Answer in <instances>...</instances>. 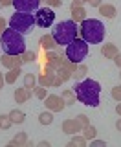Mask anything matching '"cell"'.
Returning <instances> with one entry per match:
<instances>
[{"label": "cell", "instance_id": "38", "mask_svg": "<svg viewBox=\"0 0 121 147\" xmlns=\"http://www.w3.org/2000/svg\"><path fill=\"white\" fill-rule=\"evenodd\" d=\"M112 61H114V63H116V64H118V66L121 68V53H118V55H116V57L112 59Z\"/></svg>", "mask_w": 121, "mask_h": 147}, {"label": "cell", "instance_id": "41", "mask_svg": "<svg viewBox=\"0 0 121 147\" xmlns=\"http://www.w3.org/2000/svg\"><path fill=\"white\" fill-rule=\"evenodd\" d=\"M116 112H118V114H119V116H121V101H119V103H118V105H116Z\"/></svg>", "mask_w": 121, "mask_h": 147}, {"label": "cell", "instance_id": "8", "mask_svg": "<svg viewBox=\"0 0 121 147\" xmlns=\"http://www.w3.org/2000/svg\"><path fill=\"white\" fill-rule=\"evenodd\" d=\"M44 101H46V109L52 110V112H63L64 107H66L64 99L61 98V96H57V94H48Z\"/></svg>", "mask_w": 121, "mask_h": 147}, {"label": "cell", "instance_id": "37", "mask_svg": "<svg viewBox=\"0 0 121 147\" xmlns=\"http://www.w3.org/2000/svg\"><path fill=\"white\" fill-rule=\"evenodd\" d=\"M4 30H6V18L0 17V35L4 33Z\"/></svg>", "mask_w": 121, "mask_h": 147}, {"label": "cell", "instance_id": "33", "mask_svg": "<svg viewBox=\"0 0 121 147\" xmlns=\"http://www.w3.org/2000/svg\"><path fill=\"white\" fill-rule=\"evenodd\" d=\"M110 96H112V99H116V101H121V85L114 86V88H112V92H110Z\"/></svg>", "mask_w": 121, "mask_h": 147}, {"label": "cell", "instance_id": "39", "mask_svg": "<svg viewBox=\"0 0 121 147\" xmlns=\"http://www.w3.org/2000/svg\"><path fill=\"white\" fill-rule=\"evenodd\" d=\"M4 85H6V77H4V74L0 72V90L4 88Z\"/></svg>", "mask_w": 121, "mask_h": 147}, {"label": "cell", "instance_id": "46", "mask_svg": "<svg viewBox=\"0 0 121 147\" xmlns=\"http://www.w3.org/2000/svg\"><path fill=\"white\" fill-rule=\"evenodd\" d=\"M119 79H121V74H119Z\"/></svg>", "mask_w": 121, "mask_h": 147}, {"label": "cell", "instance_id": "25", "mask_svg": "<svg viewBox=\"0 0 121 147\" xmlns=\"http://www.w3.org/2000/svg\"><path fill=\"white\" fill-rule=\"evenodd\" d=\"M39 123H40V125H52V123H53V112H52V110L40 114V116H39Z\"/></svg>", "mask_w": 121, "mask_h": 147}, {"label": "cell", "instance_id": "24", "mask_svg": "<svg viewBox=\"0 0 121 147\" xmlns=\"http://www.w3.org/2000/svg\"><path fill=\"white\" fill-rule=\"evenodd\" d=\"M86 145V138L85 136H79V134H73V138H72V142L68 144V147H85Z\"/></svg>", "mask_w": 121, "mask_h": 147}, {"label": "cell", "instance_id": "9", "mask_svg": "<svg viewBox=\"0 0 121 147\" xmlns=\"http://www.w3.org/2000/svg\"><path fill=\"white\" fill-rule=\"evenodd\" d=\"M13 6H15L17 11L31 13V11H37V9H39L40 0H13Z\"/></svg>", "mask_w": 121, "mask_h": 147}, {"label": "cell", "instance_id": "13", "mask_svg": "<svg viewBox=\"0 0 121 147\" xmlns=\"http://www.w3.org/2000/svg\"><path fill=\"white\" fill-rule=\"evenodd\" d=\"M31 94H33L31 88H26V86L17 88L15 90V101H17V103H28V101L31 99Z\"/></svg>", "mask_w": 121, "mask_h": 147}, {"label": "cell", "instance_id": "27", "mask_svg": "<svg viewBox=\"0 0 121 147\" xmlns=\"http://www.w3.org/2000/svg\"><path fill=\"white\" fill-rule=\"evenodd\" d=\"M33 96H35V98L37 99H46V96H48V88H46V86H35V88H33Z\"/></svg>", "mask_w": 121, "mask_h": 147}, {"label": "cell", "instance_id": "28", "mask_svg": "<svg viewBox=\"0 0 121 147\" xmlns=\"http://www.w3.org/2000/svg\"><path fill=\"white\" fill-rule=\"evenodd\" d=\"M0 125H2V131L11 129L13 121H11V118H9V114H2V116H0Z\"/></svg>", "mask_w": 121, "mask_h": 147}, {"label": "cell", "instance_id": "43", "mask_svg": "<svg viewBox=\"0 0 121 147\" xmlns=\"http://www.w3.org/2000/svg\"><path fill=\"white\" fill-rule=\"evenodd\" d=\"M39 145H40V147H50V142H40Z\"/></svg>", "mask_w": 121, "mask_h": 147}, {"label": "cell", "instance_id": "15", "mask_svg": "<svg viewBox=\"0 0 121 147\" xmlns=\"http://www.w3.org/2000/svg\"><path fill=\"white\" fill-rule=\"evenodd\" d=\"M97 9H99V13L105 18H110V20L116 18V15H118V9H116V6H112V4H101Z\"/></svg>", "mask_w": 121, "mask_h": 147}, {"label": "cell", "instance_id": "31", "mask_svg": "<svg viewBox=\"0 0 121 147\" xmlns=\"http://www.w3.org/2000/svg\"><path fill=\"white\" fill-rule=\"evenodd\" d=\"M20 57H22V61H24V64H26V63H35L37 55H35V52H28V50H26Z\"/></svg>", "mask_w": 121, "mask_h": 147}, {"label": "cell", "instance_id": "36", "mask_svg": "<svg viewBox=\"0 0 121 147\" xmlns=\"http://www.w3.org/2000/svg\"><path fill=\"white\" fill-rule=\"evenodd\" d=\"M63 79H61V77L57 76V74H55V76H53V81H52V86H55V88H57V86H61V85H63Z\"/></svg>", "mask_w": 121, "mask_h": 147}, {"label": "cell", "instance_id": "30", "mask_svg": "<svg viewBox=\"0 0 121 147\" xmlns=\"http://www.w3.org/2000/svg\"><path fill=\"white\" fill-rule=\"evenodd\" d=\"M55 74H57V76H59L63 81H68V79H72V72H70L68 68H64V66H61V68H59V70L55 72Z\"/></svg>", "mask_w": 121, "mask_h": 147}, {"label": "cell", "instance_id": "23", "mask_svg": "<svg viewBox=\"0 0 121 147\" xmlns=\"http://www.w3.org/2000/svg\"><path fill=\"white\" fill-rule=\"evenodd\" d=\"M81 132H83V136L86 138V142H88V140H94V138L97 136V129H95L94 125H86Z\"/></svg>", "mask_w": 121, "mask_h": 147}, {"label": "cell", "instance_id": "26", "mask_svg": "<svg viewBox=\"0 0 121 147\" xmlns=\"http://www.w3.org/2000/svg\"><path fill=\"white\" fill-rule=\"evenodd\" d=\"M35 85H37V76H35V74H26V76H24V86H26V88H31V90H33L35 88Z\"/></svg>", "mask_w": 121, "mask_h": 147}, {"label": "cell", "instance_id": "20", "mask_svg": "<svg viewBox=\"0 0 121 147\" xmlns=\"http://www.w3.org/2000/svg\"><path fill=\"white\" fill-rule=\"evenodd\" d=\"M20 66H17V68H11V70H7V74H4V77H6V85H13L17 79H18V76H20Z\"/></svg>", "mask_w": 121, "mask_h": 147}, {"label": "cell", "instance_id": "2", "mask_svg": "<svg viewBox=\"0 0 121 147\" xmlns=\"http://www.w3.org/2000/svg\"><path fill=\"white\" fill-rule=\"evenodd\" d=\"M79 33H81L83 40H86L88 44H101L105 40L106 30L105 24L97 18H85L79 26Z\"/></svg>", "mask_w": 121, "mask_h": 147}, {"label": "cell", "instance_id": "5", "mask_svg": "<svg viewBox=\"0 0 121 147\" xmlns=\"http://www.w3.org/2000/svg\"><path fill=\"white\" fill-rule=\"evenodd\" d=\"M35 26V15L31 13H22V11H17L15 15H11L9 18V28H13L18 33H30Z\"/></svg>", "mask_w": 121, "mask_h": 147}, {"label": "cell", "instance_id": "6", "mask_svg": "<svg viewBox=\"0 0 121 147\" xmlns=\"http://www.w3.org/2000/svg\"><path fill=\"white\" fill-rule=\"evenodd\" d=\"M86 55H88V42L86 40H83V39H77L75 40H72L70 44H66V57L70 59L72 63H83V59H86Z\"/></svg>", "mask_w": 121, "mask_h": 147}, {"label": "cell", "instance_id": "35", "mask_svg": "<svg viewBox=\"0 0 121 147\" xmlns=\"http://www.w3.org/2000/svg\"><path fill=\"white\" fill-rule=\"evenodd\" d=\"M46 6H50V7H61V6H63V0H46Z\"/></svg>", "mask_w": 121, "mask_h": 147}, {"label": "cell", "instance_id": "10", "mask_svg": "<svg viewBox=\"0 0 121 147\" xmlns=\"http://www.w3.org/2000/svg\"><path fill=\"white\" fill-rule=\"evenodd\" d=\"M0 61H2V66L7 68V70L17 68V66H22V64H24V61H22L20 55H7V53H4Z\"/></svg>", "mask_w": 121, "mask_h": 147}, {"label": "cell", "instance_id": "22", "mask_svg": "<svg viewBox=\"0 0 121 147\" xmlns=\"http://www.w3.org/2000/svg\"><path fill=\"white\" fill-rule=\"evenodd\" d=\"M61 98L64 99V103H66V107H68V105H75V101H77V98H75V92H73V90H70V88L63 90V94H61Z\"/></svg>", "mask_w": 121, "mask_h": 147}, {"label": "cell", "instance_id": "1", "mask_svg": "<svg viewBox=\"0 0 121 147\" xmlns=\"http://www.w3.org/2000/svg\"><path fill=\"white\" fill-rule=\"evenodd\" d=\"M75 98L79 103L86 105V107H97L101 98V85L95 79H83L81 83H77L73 86Z\"/></svg>", "mask_w": 121, "mask_h": 147}, {"label": "cell", "instance_id": "18", "mask_svg": "<svg viewBox=\"0 0 121 147\" xmlns=\"http://www.w3.org/2000/svg\"><path fill=\"white\" fill-rule=\"evenodd\" d=\"M28 144V132H17V136L9 142V147H26Z\"/></svg>", "mask_w": 121, "mask_h": 147}, {"label": "cell", "instance_id": "40", "mask_svg": "<svg viewBox=\"0 0 121 147\" xmlns=\"http://www.w3.org/2000/svg\"><path fill=\"white\" fill-rule=\"evenodd\" d=\"M2 2V6L4 7H7V6H13V0H0Z\"/></svg>", "mask_w": 121, "mask_h": 147}, {"label": "cell", "instance_id": "14", "mask_svg": "<svg viewBox=\"0 0 121 147\" xmlns=\"http://www.w3.org/2000/svg\"><path fill=\"white\" fill-rule=\"evenodd\" d=\"M70 13H72L73 22H83L86 18V9L83 6H70Z\"/></svg>", "mask_w": 121, "mask_h": 147}, {"label": "cell", "instance_id": "4", "mask_svg": "<svg viewBox=\"0 0 121 147\" xmlns=\"http://www.w3.org/2000/svg\"><path fill=\"white\" fill-rule=\"evenodd\" d=\"M52 35H53V39H55L57 44H70L72 40L77 39L79 26H77V22L72 20V18H70V20H63L53 28Z\"/></svg>", "mask_w": 121, "mask_h": 147}, {"label": "cell", "instance_id": "42", "mask_svg": "<svg viewBox=\"0 0 121 147\" xmlns=\"http://www.w3.org/2000/svg\"><path fill=\"white\" fill-rule=\"evenodd\" d=\"M116 129H118V131L121 132V118L118 119V121H116Z\"/></svg>", "mask_w": 121, "mask_h": 147}, {"label": "cell", "instance_id": "17", "mask_svg": "<svg viewBox=\"0 0 121 147\" xmlns=\"http://www.w3.org/2000/svg\"><path fill=\"white\" fill-rule=\"evenodd\" d=\"M53 76H55V72L50 70V68H46V74H40V76L37 77V81H39L40 86H46V88H50V86H52V81H53Z\"/></svg>", "mask_w": 121, "mask_h": 147}, {"label": "cell", "instance_id": "16", "mask_svg": "<svg viewBox=\"0 0 121 147\" xmlns=\"http://www.w3.org/2000/svg\"><path fill=\"white\" fill-rule=\"evenodd\" d=\"M118 53H119L118 46L112 44V42H108V44H103V46H101V55H103L105 59H114Z\"/></svg>", "mask_w": 121, "mask_h": 147}, {"label": "cell", "instance_id": "44", "mask_svg": "<svg viewBox=\"0 0 121 147\" xmlns=\"http://www.w3.org/2000/svg\"><path fill=\"white\" fill-rule=\"evenodd\" d=\"M2 7H4V6H2V2H0V9H2Z\"/></svg>", "mask_w": 121, "mask_h": 147}, {"label": "cell", "instance_id": "11", "mask_svg": "<svg viewBox=\"0 0 121 147\" xmlns=\"http://www.w3.org/2000/svg\"><path fill=\"white\" fill-rule=\"evenodd\" d=\"M61 127H63V132H64V134H70V136H73V134H77V132L83 131V127L79 125V121H77V119H72V118L64 119Z\"/></svg>", "mask_w": 121, "mask_h": 147}, {"label": "cell", "instance_id": "21", "mask_svg": "<svg viewBox=\"0 0 121 147\" xmlns=\"http://www.w3.org/2000/svg\"><path fill=\"white\" fill-rule=\"evenodd\" d=\"M9 118H11V121L17 123V125H22V123L26 121V114L22 112V110H18V109H13L11 112H9Z\"/></svg>", "mask_w": 121, "mask_h": 147}, {"label": "cell", "instance_id": "7", "mask_svg": "<svg viewBox=\"0 0 121 147\" xmlns=\"http://www.w3.org/2000/svg\"><path fill=\"white\" fill-rule=\"evenodd\" d=\"M55 22V13L50 7H39L35 13V24L40 28H50Z\"/></svg>", "mask_w": 121, "mask_h": 147}, {"label": "cell", "instance_id": "12", "mask_svg": "<svg viewBox=\"0 0 121 147\" xmlns=\"http://www.w3.org/2000/svg\"><path fill=\"white\" fill-rule=\"evenodd\" d=\"M39 44H40V48H42V50H46V52H50V50H55V48H57V42H55V39H53L52 33L42 35V37L39 39Z\"/></svg>", "mask_w": 121, "mask_h": 147}, {"label": "cell", "instance_id": "32", "mask_svg": "<svg viewBox=\"0 0 121 147\" xmlns=\"http://www.w3.org/2000/svg\"><path fill=\"white\" fill-rule=\"evenodd\" d=\"M75 119H77V121H79V125H81L83 129H85L86 125H90V118H88L86 114H79V116H77Z\"/></svg>", "mask_w": 121, "mask_h": 147}, {"label": "cell", "instance_id": "19", "mask_svg": "<svg viewBox=\"0 0 121 147\" xmlns=\"http://www.w3.org/2000/svg\"><path fill=\"white\" fill-rule=\"evenodd\" d=\"M86 74H88V66L86 64H83V63H79L77 64V68H75V72L72 74V79H75V81H83L86 77Z\"/></svg>", "mask_w": 121, "mask_h": 147}, {"label": "cell", "instance_id": "3", "mask_svg": "<svg viewBox=\"0 0 121 147\" xmlns=\"http://www.w3.org/2000/svg\"><path fill=\"white\" fill-rule=\"evenodd\" d=\"M0 40H2L4 53H7V55H22L26 52L24 37H22V33L15 31L13 28H6L4 33L0 35Z\"/></svg>", "mask_w": 121, "mask_h": 147}, {"label": "cell", "instance_id": "29", "mask_svg": "<svg viewBox=\"0 0 121 147\" xmlns=\"http://www.w3.org/2000/svg\"><path fill=\"white\" fill-rule=\"evenodd\" d=\"M83 4H90L92 7H99L101 6V0H73L72 6H83Z\"/></svg>", "mask_w": 121, "mask_h": 147}, {"label": "cell", "instance_id": "34", "mask_svg": "<svg viewBox=\"0 0 121 147\" xmlns=\"http://www.w3.org/2000/svg\"><path fill=\"white\" fill-rule=\"evenodd\" d=\"M90 145L92 147H106V142L105 140H95L94 138V140H90Z\"/></svg>", "mask_w": 121, "mask_h": 147}, {"label": "cell", "instance_id": "45", "mask_svg": "<svg viewBox=\"0 0 121 147\" xmlns=\"http://www.w3.org/2000/svg\"><path fill=\"white\" fill-rule=\"evenodd\" d=\"M0 131H2V125H0Z\"/></svg>", "mask_w": 121, "mask_h": 147}]
</instances>
